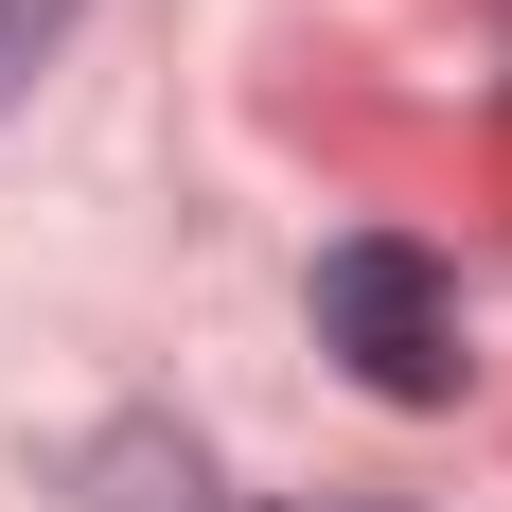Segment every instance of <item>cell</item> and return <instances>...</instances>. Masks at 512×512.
Wrapping results in <instances>:
<instances>
[{"label":"cell","mask_w":512,"mask_h":512,"mask_svg":"<svg viewBox=\"0 0 512 512\" xmlns=\"http://www.w3.org/2000/svg\"><path fill=\"white\" fill-rule=\"evenodd\" d=\"M318 336H336L354 389H389V407H460V283H442L407 230H354V248L318 265Z\"/></svg>","instance_id":"obj_1"}]
</instances>
